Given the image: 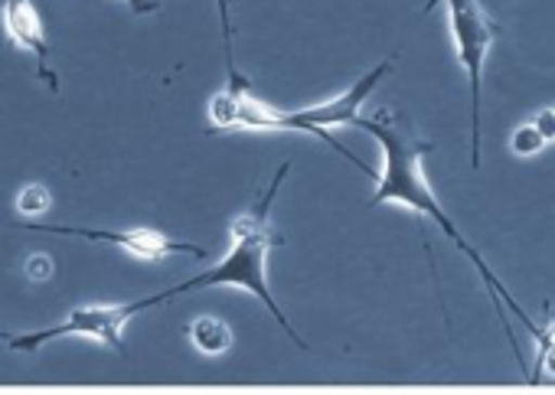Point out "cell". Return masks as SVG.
Wrapping results in <instances>:
<instances>
[{"mask_svg": "<svg viewBox=\"0 0 555 395\" xmlns=\"http://www.w3.org/2000/svg\"><path fill=\"white\" fill-rule=\"evenodd\" d=\"M535 366H532V382H539L542 375H555V314H548V323L539 327L535 333Z\"/></svg>", "mask_w": 555, "mask_h": 395, "instance_id": "obj_9", "label": "cell"}, {"mask_svg": "<svg viewBox=\"0 0 555 395\" xmlns=\"http://www.w3.org/2000/svg\"><path fill=\"white\" fill-rule=\"evenodd\" d=\"M535 125H539V131L545 135V141L552 144V141H555V109H542V112L535 115Z\"/></svg>", "mask_w": 555, "mask_h": 395, "instance_id": "obj_13", "label": "cell"}, {"mask_svg": "<svg viewBox=\"0 0 555 395\" xmlns=\"http://www.w3.org/2000/svg\"><path fill=\"white\" fill-rule=\"evenodd\" d=\"M170 288L144 297V301H125V304H92V307H76L63 323L50 327V330H34V333H14L8 343L17 353H37L43 343L63 340V336H86L95 340L102 346H108L112 353H125V327L147 307H157L164 301H170Z\"/></svg>", "mask_w": 555, "mask_h": 395, "instance_id": "obj_4", "label": "cell"}, {"mask_svg": "<svg viewBox=\"0 0 555 395\" xmlns=\"http://www.w3.org/2000/svg\"><path fill=\"white\" fill-rule=\"evenodd\" d=\"M14 333H8V330H0V340H11Z\"/></svg>", "mask_w": 555, "mask_h": 395, "instance_id": "obj_16", "label": "cell"}, {"mask_svg": "<svg viewBox=\"0 0 555 395\" xmlns=\"http://www.w3.org/2000/svg\"><path fill=\"white\" fill-rule=\"evenodd\" d=\"M357 128L370 131V135L379 141V148H383V170L376 174V190H373V196H370V206L396 203V206H405V209H412V213H418V216L438 222L441 232L464 252V258L477 268L480 281L487 284V291H490V297H493V304H496V314H500V327L506 330L513 349H516V340H513V330H509V323H506V317H503V307L513 310V314L526 323V330L535 336L539 327L532 323V317L516 304V297H513V294L503 288V281L490 271V265L480 258V252L454 229L451 216L441 209V203H438V196H435V190H431V183H428V177H425V164H422L425 154L431 151V144H428V141H418V138L412 135V128H409L399 115H389V112H379V115H373V118H360Z\"/></svg>", "mask_w": 555, "mask_h": 395, "instance_id": "obj_1", "label": "cell"}, {"mask_svg": "<svg viewBox=\"0 0 555 395\" xmlns=\"http://www.w3.org/2000/svg\"><path fill=\"white\" fill-rule=\"evenodd\" d=\"M389 69H392V60H383L370 73H363L344 95H337V99H331L324 105H314V109L282 112V109L261 102L251 92L248 79L235 69V63H229V82L209 102V128L212 131H298V135H311V138H321L324 144H331L337 154H344L360 170L370 174V167L357 154H350L344 144H337L331 128H340V125H353L357 128L363 102L379 89V82L389 76Z\"/></svg>", "mask_w": 555, "mask_h": 395, "instance_id": "obj_2", "label": "cell"}, {"mask_svg": "<svg viewBox=\"0 0 555 395\" xmlns=\"http://www.w3.org/2000/svg\"><path fill=\"white\" fill-rule=\"evenodd\" d=\"M0 14H4V30L11 37V43L17 50L34 53L40 79L50 86V92H60V79L50 66V40H47V30H43L40 11L34 8V0H4Z\"/></svg>", "mask_w": 555, "mask_h": 395, "instance_id": "obj_7", "label": "cell"}, {"mask_svg": "<svg viewBox=\"0 0 555 395\" xmlns=\"http://www.w3.org/2000/svg\"><path fill=\"white\" fill-rule=\"evenodd\" d=\"M444 11L457 63L464 66L470 86V167L480 170V82L487 53L500 40V27L487 17L480 0H444Z\"/></svg>", "mask_w": 555, "mask_h": 395, "instance_id": "obj_5", "label": "cell"}, {"mask_svg": "<svg viewBox=\"0 0 555 395\" xmlns=\"http://www.w3.org/2000/svg\"><path fill=\"white\" fill-rule=\"evenodd\" d=\"M190 343L203 353V356H222L232 346V330L225 320L219 317H196L190 323Z\"/></svg>", "mask_w": 555, "mask_h": 395, "instance_id": "obj_8", "label": "cell"}, {"mask_svg": "<svg viewBox=\"0 0 555 395\" xmlns=\"http://www.w3.org/2000/svg\"><path fill=\"white\" fill-rule=\"evenodd\" d=\"M292 164H282L274 174V180L268 183V190L255 200V206L248 213H242L235 222H232V245L225 252V258L219 265H212L206 275H196L177 288H170V294H186V291H199V288H242V291H251L268 310L271 317L282 323V330L301 346L308 349V343L298 336V330L292 327V320L285 317V310L278 307L271 288H268V271H264V262H268V252L271 249H282L285 239L271 229V206H274V196L282 190L285 177H288Z\"/></svg>", "mask_w": 555, "mask_h": 395, "instance_id": "obj_3", "label": "cell"}, {"mask_svg": "<svg viewBox=\"0 0 555 395\" xmlns=\"http://www.w3.org/2000/svg\"><path fill=\"white\" fill-rule=\"evenodd\" d=\"M21 229H30V232H50V235H76V239H89V242H108L141 262H160V258H170V255H190V258H206L209 252L203 245H190V242H180V239H170L167 232L160 229H151V226H141V229H121V232H112V229H82V226H47V222H21Z\"/></svg>", "mask_w": 555, "mask_h": 395, "instance_id": "obj_6", "label": "cell"}, {"mask_svg": "<svg viewBox=\"0 0 555 395\" xmlns=\"http://www.w3.org/2000/svg\"><path fill=\"white\" fill-rule=\"evenodd\" d=\"M50 209V190L43 187V183H30V187H24L21 190V196H17V213L21 216H43Z\"/></svg>", "mask_w": 555, "mask_h": 395, "instance_id": "obj_11", "label": "cell"}, {"mask_svg": "<svg viewBox=\"0 0 555 395\" xmlns=\"http://www.w3.org/2000/svg\"><path fill=\"white\" fill-rule=\"evenodd\" d=\"M545 144H548V141H545V135L539 131L535 122H532V125H519V128L513 131V138H509V148H513L516 157H532V154H539Z\"/></svg>", "mask_w": 555, "mask_h": 395, "instance_id": "obj_10", "label": "cell"}, {"mask_svg": "<svg viewBox=\"0 0 555 395\" xmlns=\"http://www.w3.org/2000/svg\"><path fill=\"white\" fill-rule=\"evenodd\" d=\"M219 14H222V30H225V47H232V27H229V4L219 0Z\"/></svg>", "mask_w": 555, "mask_h": 395, "instance_id": "obj_15", "label": "cell"}, {"mask_svg": "<svg viewBox=\"0 0 555 395\" xmlns=\"http://www.w3.org/2000/svg\"><path fill=\"white\" fill-rule=\"evenodd\" d=\"M131 8V14H154L160 8V0H125Z\"/></svg>", "mask_w": 555, "mask_h": 395, "instance_id": "obj_14", "label": "cell"}, {"mask_svg": "<svg viewBox=\"0 0 555 395\" xmlns=\"http://www.w3.org/2000/svg\"><path fill=\"white\" fill-rule=\"evenodd\" d=\"M27 275H30L34 281H47V278L53 275V262H50L47 255H34V258L27 262Z\"/></svg>", "mask_w": 555, "mask_h": 395, "instance_id": "obj_12", "label": "cell"}]
</instances>
